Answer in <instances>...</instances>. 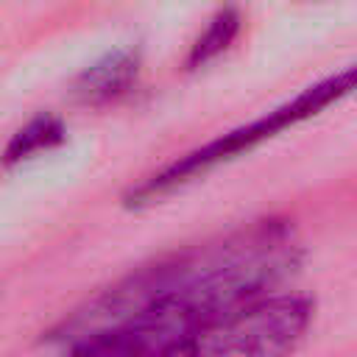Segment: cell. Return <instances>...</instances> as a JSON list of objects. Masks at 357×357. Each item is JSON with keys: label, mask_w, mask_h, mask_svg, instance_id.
Returning a JSON list of instances; mask_svg holds the SVG:
<instances>
[{"label": "cell", "mask_w": 357, "mask_h": 357, "mask_svg": "<svg viewBox=\"0 0 357 357\" xmlns=\"http://www.w3.org/2000/svg\"><path fill=\"white\" fill-rule=\"evenodd\" d=\"M301 259L287 220H257L137 268L86 298L45 346L73 354H187L192 337L226 310L268 293Z\"/></svg>", "instance_id": "1"}, {"label": "cell", "mask_w": 357, "mask_h": 357, "mask_svg": "<svg viewBox=\"0 0 357 357\" xmlns=\"http://www.w3.org/2000/svg\"><path fill=\"white\" fill-rule=\"evenodd\" d=\"M351 92H357V64L340 70L337 75H329V78L318 81L315 86H307V89H304L301 95H296L290 103H284V106L268 112L265 117H259V120H254V123H248V126H243V128H234V131L223 134L220 139H215V142H209V145H204V148L187 153L184 159L167 165L165 170L153 173V176L145 178L137 190L128 192V204H134V206L151 204V201H156L159 195L176 190V187L184 184V181H190L192 176L209 170L212 165L226 162V159H231V156H237V153L254 148L257 142H262V139L279 134V131L287 128V126H296V123H301V120L318 114L321 109L337 103L340 98H346V95H351Z\"/></svg>", "instance_id": "2"}, {"label": "cell", "mask_w": 357, "mask_h": 357, "mask_svg": "<svg viewBox=\"0 0 357 357\" xmlns=\"http://www.w3.org/2000/svg\"><path fill=\"white\" fill-rule=\"evenodd\" d=\"M312 310L315 304L304 296L262 293L209 321L187 354H282L304 337Z\"/></svg>", "instance_id": "3"}, {"label": "cell", "mask_w": 357, "mask_h": 357, "mask_svg": "<svg viewBox=\"0 0 357 357\" xmlns=\"http://www.w3.org/2000/svg\"><path fill=\"white\" fill-rule=\"evenodd\" d=\"M139 73V56L134 50H112L92 61L73 84V95L78 103L86 106H103L120 95L128 92V86L137 81Z\"/></svg>", "instance_id": "4"}, {"label": "cell", "mask_w": 357, "mask_h": 357, "mask_svg": "<svg viewBox=\"0 0 357 357\" xmlns=\"http://www.w3.org/2000/svg\"><path fill=\"white\" fill-rule=\"evenodd\" d=\"M59 142H64V123L53 114H39L33 120H28L6 145L3 151V162L6 165H17L22 159H31L42 151L56 148Z\"/></svg>", "instance_id": "5"}, {"label": "cell", "mask_w": 357, "mask_h": 357, "mask_svg": "<svg viewBox=\"0 0 357 357\" xmlns=\"http://www.w3.org/2000/svg\"><path fill=\"white\" fill-rule=\"evenodd\" d=\"M240 11L237 8H220L212 20H209V25L204 28V33L192 42V47H190V56H187V64L190 67H204L206 61H212V59H218L231 42H234V36L240 33Z\"/></svg>", "instance_id": "6"}]
</instances>
